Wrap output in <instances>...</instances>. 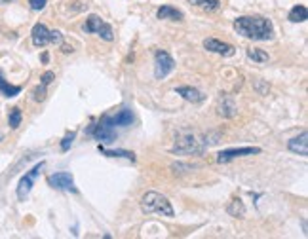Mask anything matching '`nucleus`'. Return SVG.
Masks as SVG:
<instances>
[{"instance_id":"f257e3e1","label":"nucleus","mask_w":308,"mask_h":239,"mask_svg":"<svg viewBox=\"0 0 308 239\" xmlns=\"http://www.w3.org/2000/svg\"><path fill=\"white\" fill-rule=\"evenodd\" d=\"M234 30L250 40L264 42L274 38V27L272 21L266 19L263 15H242L234 21Z\"/></svg>"},{"instance_id":"f03ea898","label":"nucleus","mask_w":308,"mask_h":239,"mask_svg":"<svg viewBox=\"0 0 308 239\" xmlns=\"http://www.w3.org/2000/svg\"><path fill=\"white\" fill-rule=\"evenodd\" d=\"M141 209L143 212H160L164 216H173V207L169 199L158 192H147L141 197Z\"/></svg>"},{"instance_id":"7ed1b4c3","label":"nucleus","mask_w":308,"mask_h":239,"mask_svg":"<svg viewBox=\"0 0 308 239\" xmlns=\"http://www.w3.org/2000/svg\"><path fill=\"white\" fill-rule=\"evenodd\" d=\"M204 148L205 144H202V141H198L196 135L183 133L175 141L173 152H177V154H200V152H204Z\"/></svg>"},{"instance_id":"20e7f679","label":"nucleus","mask_w":308,"mask_h":239,"mask_svg":"<svg viewBox=\"0 0 308 239\" xmlns=\"http://www.w3.org/2000/svg\"><path fill=\"white\" fill-rule=\"evenodd\" d=\"M89 133H91L97 141H103V142H112L114 139H116V127L112 126L109 114L101 116L99 124H95V126L89 127Z\"/></svg>"},{"instance_id":"39448f33","label":"nucleus","mask_w":308,"mask_h":239,"mask_svg":"<svg viewBox=\"0 0 308 239\" xmlns=\"http://www.w3.org/2000/svg\"><path fill=\"white\" fill-rule=\"evenodd\" d=\"M84 30H86V32H95V34H99L103 40H107V42H112V40H114V32H112L111 25L105 23L101 17L95 14H91L88 19H86Z\"/></svg>"},{"instance_id":"423d86ee","label":"nucleus","mask_w":308,"mask_h":239,"mask_svg":"<svg viewBox=\"0 0 308 239\" xmlns=\"http://www.w3.org/2000/svg\"><path fill=\"white\" fill-rule=\"evenodd\" d=\"M173 69H175L173 57L169 55L168 52H164V50H156V53H154V76H156L158 80H162V78H166Z\"/></svg>"},{"instance_id":"0eeeda50","label":"nucleus","mask_w":308,"mask_h":239,"mask_svg":"<svg viewBox=\"0 0 308 239\" xmlns=\"http://www.w3.org/2000/svg\"><path fill=\"white\" fill-rule=\"evenodd\" d=\"M42 167H44V161L36 163V165L30 169L25 177H21L19 186H17V197H19V199H25V197L29 196L30 188H32V184H34V179L38 177V173H40V169Z\"/></svg>"},{"instance_id":"6e6552de","label":"nucleus","mask_w":308,"mask_h":239,"mask_svg":"<svg viewBox=\"0 0 308 239\" xmlns=\"http://www.w3.org/2000/svg\"><path fill=\"white\" fill-rule=\"evenodd\" d=\"M48 184L56 190H69V192H76L74 188V179L71 173L61 171V173H54L48 177Z\"/></svg>"},{"instance_id":"1a4fd4ad","label":"nucleus","mask_w":308,"mask_h":239,"mask_svg":"<svg viewBox=\"0 0 308 239\" xmlns=\"http://www.w3.org/2000/svg\"><path fill=\"white\" fill-rule=\"evenodd\" d=\"M253 154H261V148L257 146H244V148H228V150H223L217 156V161L219 163H226V161H232L236 158H242V156H253Z\"/></svg>"},{"instance_id":"9d476101","label":"nucleus","mask_w":308,"mask_h":239,"mask_svg":"<svg viewBox=\"0 0 308 239\" xmlns=\"http://www.w3.org/2000/svg\"><path fill=\"white\" fill-rule=\"evenodd\" d=\"M204 48L207 50V52H213V53L223 55V57H232L236 53L234 46L221 42V40H217V38H205V40H204Z\"/></svg>"},{"instance_id":"9b49d317","label":"nucleus","mask_w":308,"mask_h":239,"mask_svg":"<svg viewBox=\"0 0 308 239\" xmlns=\"http://www.w3.org/2000/svg\"><path fill=\"white\" fill-rule=\"evenodd\" d=\"M287 148L299 156H308V133L303 131L299 137H295L287 142Z\"/></svg>"},{"instance_id":"f8f14e48","label":"nucleus","mask_w":308,"mask_h":239,"mask_svg":"<svg viewBox=\"0 0 308 239\" xmlns=\"http://www.w3.org/2000/svg\"><path fill=\"white\" fill-rule=\"evenodd\" d=\"M30 36H32V44H34L36 48H44L46 44H50V30H48L46 25H42V23H36V25L32 27Z\"/></svg>"},{"instance_id":"ddd939ff","label":"nucleus","mask_w":308,"mask_h":239,"mask_svg":"<svg viewBox=\"0 0 308 239\" xmlns=\"http://www.w3.org/2000/svg\"><path fill=\"white\" fill-rule=\"evenodd\" d=\"M175 91L179 93V95H181V97L185 99V101H189V103H194V105L202 103V101L205 99L202 91L194 89V87H191V85H179Z\"/></svg>"},{"instance_id":"4468645a","label":"nucleus","mask_w":308,"mask_h":239,"mask_svg":"<svg viewBox=\"0 0 308 239\" xmlns=\"http://www.w3.org/2000/svg\"><path fill=\"white\" fill-rule=\"evenodd\" d=\"M109 118H111V122H112L114 127H128L133 124V112L130 108H122V110H118L114 116L109 114Z\"/></svg>"},{"instance_id":"2eb2a0df","label":"nucleus","mask_w":308,"mask_h":239,"mask_svg":"<svg viewBox=\"0 0 308 239\" xmlns=\"http://www.w3.org/2000/svg\"><path fill=\"white\" fill-rule=\"evenodd\" d=\"M219 114L224 116V118H230L236 114V105L234 101L228 97V95H223L219 101Z\"/></svg>"},{"instance_id":"dca6fc26","label":"nucleus","mask_w":308,"mask_h":239,"mask_svg":"<svg viewBox=\"0 0 308 239\" xmlns=\"http://www.w3.org/2000/svg\"><path fill=\"white\" fill-rule=\"evenodd\" d=\"M156 15H158V19H171V21H181L183 19V12H179L171 6H162L156 12Z\"/></svg>"},{"instance_id":"f3484780","label":"nucleus","mask_w":308,"mask_h":239,"mask_svg":"<svg viewBox=\"0 0 308 239\" xmlns=\"http://www.w3.org/2000/svg\"><path fill=\"white\" fill-rule=\"evenodd\" d=\"M307 19H308L307 6L299 4V6L291 8V12H289V21H291V23H303V21H307Z\"/></svg>"},{"instance_id":"a211bd4d","label":"nucleus","mask_w":308,"mask_h":239,"mask_svg":"<svg viewBox=\"0 0 308 239\" xmlns=\"http://www.w3.org/2000/svg\"><path fill=\"white\" fill-rule=\"evenodd\" d=\"M0 93H2L4 97H15V95L21 93V85H10L4 80L2 72H0Z\"/></svg>"},{"instance_id":"6ab92c4d","label":"nucleus","mask_w":308,"mask_h":239,"mask_svg":"<svg viewBox=\"0 0 308 239\" xmlns=\"http://www.w3.org/2000/svg\"><path fill=\"white\" fill-rule=\"evenodd\" d=\"M192 6L204 10V12H215L221 8V2L219 0H189Z\"/></svg>"},{"instance_id":"aec40b11","label":"nucleus","mask_w":308,"mask_h":239,"mask_svg":"<svg viewBox=\"0 0 308 239\" xmlns=\"http://www.w3.org/2000/svg\"><path fill=\"white\" fill-rule=\"evenodd\" d=\"M226 212H228L230 216H234V218H242V216L246 214V207H244L242 199H240V197H238V199H232V201L228 203V207H226Z\"/></svg>"},{"instance_id":"412c9836","label":"nucleus","mask_w":308,"mask_h":239,"mask_svg":"<svg viewBox=\"0 0 308 239\" xmlns=\"http://www.w3.org/2000/svg\"><path fill=\"white\" fill-rule=\"evenodd\" d=\"M97 148H99V152H103V154L109 156V158H126V159L135 161V154H133V152H128V150H107V148H103L101 144H99Z\"/></svg>"},{"instance_id":"4be33fe9","label":"nucleus","mask_w":308,"mask_h":239,"mask_svg":"<svg viewBox=\"0 0 308 239\" xmlns=\"http://www.w3.org/2000/svg\"><path fill=\"white\" fill-rule=\"evenodd\" d=\"M248 57L255 63H268V53L259 50V48H250L248 50Z\"/></svg>"},{"instance_id":"5701e85b","label":"nucleus","mask_w":308,"mask_h":239,"mask_svg":"<svg viewBox=\"0 0 308 239\" xmlns=\"http://www.w3.org/2000/svg\"><path fill=\"white\" fill-rule=\"evenodd\" d=\"M21 120H23V114H21V110L17 106H14L10 110V116H8V124H10L12 129H17V127L21 126Z\"/></svg>"},{"instance_id":"b1692460","label":"nucleus","mask_w":308,"mask_h":239,"mask_svg":"<svg viewBox=\"0 0 308 239\" xmlns=\"http://www.w3.org/2000/svg\"><path fill=\"white\" fill-rule=\"evenodd\" d=\"M32 99L34 101H44L46 99V85H36L34 89H32Z\"/></svg>"},{"instance_id":"393cba45","label":"nucleus","mask_w":308,"mask_h":239,"mask_svg":"<svg viewBox=\"0 0 308 239\" xmlns=\"http://www.w3.org/2000/svg\"><path fill=\"white\" fill-rule=\"evenodd\" d=\"M74 137H76V133H69V135H65V139L61 141V150L63 152H67L69 148H71V144H73V141H74Z\"/></svg>"},{"instance_id":"a878e982","label":"nucleus","mask_w":308,"mask_h":239,"mask_svg":"<svg viewBox=\"0 0 308 239\" xmlns=\"http://www.w3.org/2000/svg\"><path fill=\"white\" fill-rule=\"evenodd\" d=\"M50 42L61 46V44H63V34H61L59 30H50Z\"/></svg>"},{"instance_id":"bb28decb","label":"nucleus","mask_w":308,"mask_h":239,"mask_svg":"<svg viewBox=\"0 0 308 239\" xmlns=\"http://www.w3.org/2000/svg\"><path fill=\"white\" fill-rule=\"evenodd\" d=\"M29 4H30V10H34V12H40V10H44L46 0H29Z\"/></svg>"},{"instance_id":"cd10ccee","label":"nucleus","mask_w":308,"mask_h":239,"mask_svg":"<svg viewBox=\"0 0 308 239\" xmlns=\"http://www.w3.org/2000/svg\"><path fill=\"white\" fill-rule=\"evenodd\" d=\"M54 76H56V74H54V72H52V71L44 72V74H42V78H40V80H42V85H50V84H52V80H54Z\"/></svg>"},{"instance_id":"c85d7f7f","label":"nucleus","mask_w":308,"mask_h":239,"mask_svg":"<svg viewBox=\"0 0 308 239\" xmlns=\"http://www.w3.org/2000/svg\"><path fill=\"white\" fill-rule=\"evenodd\" d=\"M61 48H63V52H65V53H71V52H73V48H71V46H65V44H61Z\"/></svg>"},{"instance_id":"c756f323","label":"nucleus","mask_w":308,"mask_h":239,"mask_svg":"<svg viewBox=\"0 0 308 239\" xmlns=\"http://www.w3.org/2000/svg\"><path fill=\"white\" fill-rule=\"evenodd\" d=\"M0 2H4V4H6V2H12V0H0Z\"/></svg>"},{"instance_id":"7c9ffc66","label":"nucleus","mask_w":308,"mask_h":239,"mask_svg":"<svg viewBox=\"0 0 308 239\" xmlns=\"http://www.w3.org/2000/svg\"><path fill=\"white\" fill-rule=\"evenodd\" d=\"M0 139H2V137H0Z\"/></svg>"}]
</instances>
